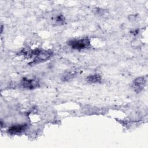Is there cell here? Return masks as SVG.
Segmentation results:
<instances>
[{
    "label": "cell",
    "instance_id": "6da1fadb",
    "mask_svg": "<svg viewBox=\"0 0 148 148\" xmlns=\"http://www.w3.org/2000/svg\"><path fill=\"white\" fill-rule=\"evenodd\" d=\"M29 55L34 57V62L39 63L47 60L53 54L51 51L42 49H36L30 51Z\"/></svg>",
    "mask_w": 148,
    "mask_h": 148
},
{
    "label": "cell",
    "instance_id": "7a4b0ae2",
    "mask_svg": "<svg viewBox=\"0 0 148 148\" xmlns=\"http://www.w3.org/2000/svg\"><path fill=\"white\" fill-rule=\"evenodd\" d=\"M68 45L73 49L83 50L90 47V41L89 38L86 37L82 39H75L69 41Z\"/></svg>",
    "mask_w": 148,
    "mask_h": 148
},
{
    "label": "cell",
    "instance_id": "3957f363",
    "mask_svg": "<svg viewBox=\"0 0 148 148\" xmlns=\"http://www.w3.org/2000/svg\"><path fill=\"white\" fill-rule=\"evenodd\" d=\"M39 86V80L36 78L23 77L20 82V87L24 89L32 90Z\"/></svg>",
    "mask_w": 148,
    "mask_h": 148
},
{
    "label": "cell",
    "instance_id": "277c9868",
    "mask_svg": "<svg viewBox=\"0 0 148 148\" xmlns=\"http://www.w3.org/2000/svg\"><path fill=\"white\" fill-rule=\"evenodd\" d=\"M146 84V79L143 77H138L136 78L132 83V88L136 92H139L142 91Z\"/></svg>",
    "mask_w": 148,
    "mask_h": 148
},
{
    "label": "cell",
    "instance_id": "5b68a950",
    "mask_svg": "<svg viewBox=\"0 0 148 148\" xmlns=\"http://www.w3.org/2000/svg\"><path fill=\"white\" fill-rule=\"evenodd\" d=\"M27 128V125L25 124H17L11 126L8 129V133L10 135H17L23 133Z\"/></svg>",
    "mask_w": 148,
    "mask_h": 148
},
{
    "label": "cell",
    "instance_id": "8992f818",
    "mask_svg": "<svg viewBox=\"0 0 148 148\" xmlns=\"http://www.w3.org/2000/svg\"><path fill=\"white\" fill-rule=\"evenodd\" d=\"M102 80L101 76L98 73H94L88 75L86 77V81L89 83H100Z\"/></svg>",
    "mask_w": 148,
    "mask_h": 148
},
{
    "label": "cell",
    "instance_id": "52a82bcc",
    "mask_svg": "<svg viewBox=\"0 0 148 148\" xmlns=\"http://www.w3.org/2000/svg\"><path fill=\"white\" fill-rule=\"evenodd\" d=\"M55 21L59 24H63L65 21V18L62 15H58L55 18Z\"/></svg>",
    "mask_w": 148,
    "mask_h": 148
}]
</instances>
